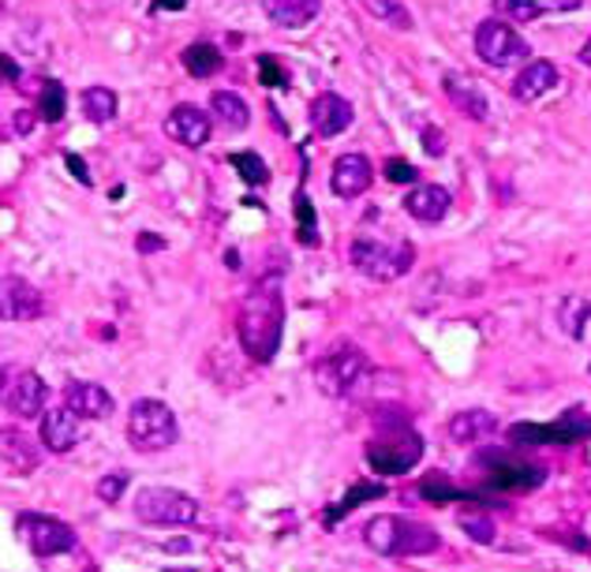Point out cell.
I'll return each instance as SVG.
<instances>
[{
    "mask_svg": "<svg viewBox=\"0 0 591 572\" xmlns=\"http://www.w3.org/2000/svg\"><path fill=\"white\" fill-rule=\"evenodd\" d=\"M79 105H83L90 124H109L116 116V105L121 102H116V94L109 87H87L83 98H79Z\"/></svg>",
    "mask_w": 591,
    "mask_h": 572,
    "instance_id": "cell-27",
    "label": "cell"
},
{
    "mask_svg": "<svg viewBox=\"0 0 591 572\" xmlns=\"http://www.w3.org/2000/svg\"><path fill=\"white\" fill-rule=\"evenodd\" d=\"M378 438L367 442V465L371 471H378V476H405V471H412L416 465L423 460V438L412 431V426H386L378 423Z\"/></svg>",
    "mask_w": 591,
    "mask_h": 572,
    "instance_id": "cell-3",
    "label": "cell"
},
{
    "mask_svg": "<svg viewBox=\"0 0 591 572\" xmlns=\"http://www.w3.org/2000/svg\"><path fill=\"white\" fill-rule=\"evenodd\" d=\"M423 150L431 153V158H442V153H445V131H442V127H423Z\"/></svg>",
    "mask_w": 591,
    "mask_h": 572,
    "instance_id": "cell-40",
    "label": "cell"
},
{
    "mask_svg": "<svg viewBox=\"0 0 591 572\" xmlns=\"http://www.w3.org/2000/svg\"><path fill=\"white\" fill-rule=\"evenodd\" d=\"M495 15L513 23H532L543 15V4L539 0H495Z\"/></svg>",
    "mask_w": 591,
    "mask_h": 572,
    "instance_id": "cell-32",
    "label": "cell"
},
{
    "mask_svg": "<svg viewBox=\"0 0 591 572\" xmlns=\"http://www.w3.org/2000/svg\"><path fill=\"white\" fill-rule=\"evenodd\" d=\"M591 438V412L584 404H569L554 423H513L509 442L513 445H577Z\"/></svg>",
    "mask_w": 591,
    "mask_h": 572,
    "instance_id": "cell-6",
    "label": "cell"
},
{
    "mask_svg": "<svg viewBox=\"0 0 591 572\" xmlns=\"http://www.w3.org/2000/svg\"><path fill=\"white\" fill-rule=\"evenodd\" d=\"M177 415L166 401H154V397H143V401L132 404L127 412V442L139 453H161L169 445H177Z\"/></svg>",
    "mask_w": 591,
    "mask_h": 572,
    "instance_id": "cell-5",
    "label": "cell"
},
{
    "mask_svg": "<svg viewBox=\"0 0 591 572\" xmlns=\"http://www.w3.org/2000/svg\"><path fill=\"white\" fill-rule=\"evenodd\" d=\"M236 333L254 363H270L277 356L281 333H285V299H281L274 281H262L243 296L240 314H236Z\"/></svg>",
    "mask_w": 591,
    "mask_h": 572,
    "instance_id": "cell-1",
    "label": "cell"
},
{
    "mask_svg": "<svg viewBox=\"0 0 591 572\" xmlns=\"http://www.w3.org/2000/svg\"><path fill=\"white\" fill-rule=\"evenodd\" d=\"M352 266L371 281H397L412 270V243H382V240H352Z\"/></svg>",
    "mask_w": 591,
    "mask_h": 572,
    "instance_id": "cell-7",
    "label": "cell"
},
{
    "mask_svg": "<svg viewBox=\"0 0 591 572\" xmlns=\"http://www.w3.org/2000/svg\"><path fill=\"white\" fill-rule=\"evenodd\" d=\"M386 180H394V184H412V180H416V169L408 165V161L389 158V161H386Z\"/></svg>",
    "mask_w": 591,
    "mask_h": 572,
    "instance_id": "cell-39",
    "label": "cell"
},
{
    "mask_svg": "<svg viewBox=\"0 0 591 572\" xmlns=\"http://www.w3.org/2000/svg\"><path fill=\"white\" fill-rule=\"evenodd\" d=\"M461 528H465L476 542H495V524L484 516H461Z\"/></svg>",
    "mask_w": 591,
    "mask_h": 572,
    "instance_id": "cell-37",
    "label": "cell"
},
{
    "mask_svg": "<svg viewBox=\"0 0 591 572\" xmlns=\"http://www.w3.org/2000/svg\"><path fill=\"white\" fill-rule=\"evenodd\" d=\"M371 378V359L356 344H333L326 356L315 359V381L326 397H352Z\"/></svg>",
    "mask_w": 591,
    "mask_h": 572,
    "instance_id": "cell-4",
    "label": "cell"
},
{
    "mask_svg": "<svg viewBox=\"0 0 591 572\" xmlns=\"http://www.w3.org/2000/svg\"><path fill=\"white\" fill-rule=\"evenodd\" d=\"M211 108H214L217 121H221L225 127H232V131H243V127L251 124L248 102H243L240 94H232V90H214V94H211Z\"/></svg>",
    "mask_w": 591,
    "mask_h": 572,
    "instance_id": "cell-25",
    "label": "cell"
},
{
    "mask_svg": "<svg viewBox=\"0 0 591 572\" xmlns=\"http://www.w3.org/2000/svg\"><path fill=\"white\" fill-rule=\"evenodd\" d=\"M363 542H367L378 558H420V553H434L442 547L434 528H427L420 520H408V516H389V513L367 520Z\"/></svg>",
    "mask_w": 591,
    "mask_h": 572,
    "instance_id": "cell-2",
    "label": "cell"
},
{
    "mask_svg": "<svg viewBox=\"0 0 591 572\" xmlns=\"http://www.w3.org/2000/svg\"><path fill=\"white\" fill-rule=\"evenodd\" d=\"M558 87V68H554L550 60H532L521 68V76H516L513 83V98L524 105L539 102L543 94H550V90Z\"/></svg>",
    "mask_w": 591,
    "mask_h": 572,
    "instance_id": "cell-21",
    "label": "cell"
},
{
    "mask_svg": "<svg viewBox=\"0 0 591 572\" xmlns=\"http://www.w3.org/2000/svg\"><path fill=\"white\" fill-rule=\"evenodd\" d=\"M158 248H166L161 236H139V251H158Z\"/></svg>",
    "mask_w": 591,
    "mask_h": 572,
    "instance_id": "cell-44",
    "label": "cell"
},
{
    "mask_svg": "<svg viewBox=\"0 0 591 572\" xmlns=\"http://www.w3.org/2000/svg\"><path fill=\"white\" fill-rule=\"evenodd\" d=\"M184 68L191 71L195 79H211L217 68H221V49L211 42H195L184 49Z\"/></svg>",
    "mask_w": 591,
    "mask_h": 572,
    "instance_id": "cell-28",
    "label": "cell"
},
{
    "mask_svg": "<svg viewBox=\"0 0 591 572\" xmlns=\"http://www.w3.org/2000/svg\"><path fill=\"white\" fill-rule=\"evenodd\" d=\"M498 431V420L487 412V408H465L450 420V438L457 445H468V442H479V438H490Z\"/></svg>",
    "mask_w": 591,
    "mask_h": 572,
    "instance_id": "cell-23",
    "label": "cell"
},
{
    "mask_svg": "<svg viewBox=\"0 0 591 572\" xmlns=\"http://www.w3.org/2000/svg\"><path fill=\"white\" fill-rule=\"evenodd\" d=\"M64 408H71L79 420H109L116 404L113 393L98 386V381H68L64 386Z\"/></svg>",
    "mask_w": 591,
    "mask_h": 572,
    "instance_id": "cell-15",
    "label": "cell"
},
{
    "mask_svg": "<svg viewBox=\"0 0 591 572\" xmlns=\"http://www.w3.org/2000/svg\"><path fill=\"white\" fill-rule=\"evenodd\" d=\"M420 494L427 497V502H471L468 490H457L453 483H445L442 476H427L420 483Z\"/></svg>",
    "mask_w": 591,
    "mask_h": 572,
    "instance_id": "cell-34",
    "label": "cell"
},
{
    "mask_svg": "<svg viewBox=\"0 0 591 572\" xmlns=\"http://www.w3.org/2000/svg\"><path fill=\"white\" fill-rule=\"evenodd\" d=\"M38 116L45 124H57L64 116V87L57 79H45L42 83V94H38Z\"/></svg>",
    "mask_w": 591,
    "mask_h": 572,
    "instance_id": "cell-33",
    "label": "cell"
},
{
    "mask_svg": "<svg viewBox=\"0 0 591 572\" xmlns=\"http://www.w3.org/2000/svg\"><path fill=\"white\" fill-rule=\"evenodd\" d=\"M442 90H445V94H450V102L457 105L465 116H471V121H476V124H487V121H490V105H487L484 90L471 83L468 76H461V71H445Z\"/></svg>",
    "mask_w": 591,
    "mask_h": 572,
    "instance_id": "cell-18",
    "label": "cell"
},
{
    "mask_svg": "<svg viewBox=\"0 0 591 572\" xmlns=\"http://www.w3.org/2000/svg\"><path fill=\"white\" fill-rule=\"evenodd\" d=\"M166 135L180 147H206V139L214 135V124L206 116V108L198 105H172L166 116Z\"/></svg>",
    "mask_w": 591,
    "mask_h": 572,
    "instance_id": "cell-12",
    "label": "cell"
},
{
    "mask_svg": "<svg viewBox=\"0 0 591 572\" xmlns=\"http://www.w3.org/2000/svg\"><path fill=\"white\" fill-rule=\"evenodd\" d=\"M187 0H154V12H180Z\"/></svg>",
    "mask_w": 591,
    "mask_h": 572,
    "instance_id": "cell-43",
    "label": "cell"
},
{
    "mask_svg": "<svg viewBox=\"0 0 591 572\" xmlns=\"http://www.w3.org/2000/svg\"><path fill=\"white\" fill-rule=\"evenodd\" d=\"M476 465H490L487 487H495V490H535V487H543V479H547V468L513 457L509 449L479 453Z\"/></svg>",
    "mask_w": 591,
    "mask_h": 572,
    "instance_id": "cell-10",
    "label": "cell"
},
{
    "mask_svg": "<svg viewBox=\"0 0 591 572\" xmlns=\"http://www.w3.org/2000/svg\"><path fill=\"white\" fill-rule=\"evenodd\" d=\"M42 311H45V299L31 281L4 277V318H12V322H34Z\"/></svg>",
    "mask_w": 591,
    "mask_h": 572,
    "instance_id": "cell-19",
    "label": "cell"
},
{
    "mask_svg": "<svg viewBox=\"0 0 591 572\" xmlns=\"http://www.w3.org/2000/svg\"><path fill=\"white\" fill-rule=\"evenodd\" d=\"M296 221H299V240L311 243V248H315V243H318V232H315V210H311V206H307V195H304V191H299V195H296Z\"/></svg>",
    "mask_w": 591,
    "mask_h": 572,
    "instance_id": "cell-36",
    "label": "cell"
},
{
    "mask_svg": "<svg viewBox=\"0 0 591 572\" xmlns=\"http://www.w3.org/2000/svg\"><path fill=\"white\" fill-rule=\"evenodd\" d=\"M450 206H453V198L442 184H423L405 195V210L412 214L416 221H427V225L442 221V217L450 214Z\"/></svg>",
    "mask_w": 591,
    "mask_h": 572,
    "instance_id": "cell-22",
    "label": "cell"
},
{
    "mask_svg": "<svg viewBox=\"0 0 591 572\" xmlns=\"http://www.w3.org/2000/svg\"><path fill=\"white\" fill-rule=\"evenodd\" d=\"M42 445L49 453H71L79 442V415L71 408H45L42 415Z\"/></svg>",
    "mask_w": 591,
    "mask_h": 572,
    "instance_id": "cell-17",
    "label": "cell"
},
{
    "mask_svg": "<svg viewBox=\"0 0 591 572\" xmlns=\"http://www.w3.org/2000/svg\"><path fill=\"white\" fill-rule=\"evenodd\" d=\"M307 121H311V131L318 139H333V135L349 131L352 121H356V113H352L349 98L341 94H318L311 108H307Z\"/></svg>",
    "mask_w": 591,
    "mask_h": 572,
    "instance_id": "cell-13",
    "label": "cell"
},
{
    "mask_svg": "<svg viewBox=\"0 0 591 572\" xmlns=\"http://www.w3.org/2000/svg\"><path fill=\"white\" fill-rule=\"evenodd\" d=\"M558 325L569 333L572 341L588 344L591 348V299L584 296H566L558 304Z\"/></svg>",
    "mask_w": 591,
    "mask_h": 572,
    "instance_id": "cell-24",
    "label": "cell"
},
{
    "mask_svg": "<svg viewBox=\"0 0 591 572\" xmlns=\"http://www.w3.org/2000/svg\"><path fill=\"white\" fill-rule=\"evenodd\" d=\"M229 165L240 172V180H243V184H251V187H262L270 180V169H266V161H262L259 153L236 150V153H229Z\"/></svg>",
    "mask_w": 591,
    "mask_h": 572,
    "instance_id": "cell-31",
    "label": "cell"
},
{
    "mask_svg": "<svg viewBox=\"0 0 591 572\" xmlns=\"http://www.w3.org/2000/svg\"><path fill=\"white\" fill-rule=\"evenodd\" d=\"M64 165H68L71 172H76L79 176V184H94V180H90V172H87V165H83V158H79V153H64Z\"/></svg>",
    "mask_w": 591,
    "mask_h": 572,
    "instance_id": "cell-41",
    "label": "cell"
},
{
    "mask_svg": "<svg viewBox=\"0 0 591 572\" xmlns=\"http://www.w3.org/2000/svg\"><path fill=\"white\" fill-rule=\"evenodd\" d=\"M577 57H580V64H584V68H591V38H588L584 45H580V53H577Z\"/></svg>",
    "mask_w": 591,
    "mask_h": 572,
    "instance_id": "cell-45",
    "label": "cell"
},
{
    "mask_svg": "<svg viewBox=\"0 0 591 572\" xmlns=\"http://www.w3.org/2000/svg\"><path fill=\"white\" fill-rule=\"evenodd\" d=\"M127 490V471H113V476H102L98 479V497H102L105 505H116L124 497Z\"/></svg>",
    "mask_w": 591,
    "mask_h": 572,
    "instance_id": "cell-35",
    "label": "cell"
},
{
    "mask_svg": "<svg viewBox=\"0 0 591 572\" xmlns=\"http://www.w3.org/2000/svg\"><path fill=\"white\" fill-rule=\"evenodd\" d=\"M476 53H479V60L490 64V68H513V64H521L532 49L509 23L484 20L476 26Z\"/></svg>",
    "mask_w": 591,
    "mask_h": 572,
    "instance_id": "cell-11",
    "label": "cell"
},
{
    "mask_svg": "<svg viewBox=\"0 0 591 572\" xmlns=\"http://www.w3.org/2000/svg\"><path fill=\"white\" fill-rule=\"evenodd\" d=\"M0 64H4V83H20V64H15L12 57H0Z\"/></svg>",
    "mask_w": 591,
    "mask_h": 572,
    "instance_id": "cell-42",
    "label": "cell"
},
{
    "mask_svg": "<svg viewBox=\"0 0 591 572\" xmlns=\"http://www.w3.org/2000/svg\"><path fill=\"white\" fill-rule=\"evenodd\" d=\"M371 176H375V169H371V161L363 158V153H341V158L333 161L330 187L333 195L341 198H356L371 187Z\"/></svg>",
    "mask_w": 591,
    "mask_h": 572,
    "instance_id": "cell-16",
    "label": "cell"
},
{
    "mask_svg": "<svg viewBox=\"0 0 591 572\" xmlns=\"http://www.w3.org/2000/svg\"><path fill=\"white\" fill-rule=\"evenodd\" d=\"M15 531L20 539L31 547L34 558H57V553L76 550V531L68 528L57 516H45V513H20L15 520Z\"/></svg>",
    "mask_w": 591,
    "mask_h": 572,
    "instance_id": "cell-9",
    "label": "cell"
},
{
    "mask_svg": "<svg viewBox=\"0 0 591 572\" xmlns=\"http://www.w3.org/2000/svg\"><path fill=\"white\" fill-rule=\"evenodd\" d=\"M259 79L262 87H285V71L274 57H259Z\"/></svg>",
    "mask_w": 591,
    "mask_h": 572,
    "instance_id": "cell-38",
    "label": "cell"
},
{
    "mask_svg": "<svg viewBox=\"0 0 591 572\" xmlns=\"http://www.w3.org/2000/svg\"><path fill=\"white\" fill-rule=\"evenodd\" d=\"M4 465L15 476H31L34 471V445L20 431H4Z\"/></svg>",
    "mask_w": 591,
    "mask_h": 572,
    "instance_id": "cell-26",
    "label": "cell"
},
{
    "mask_svg": "<svg viewBox=\"0 0 591 572\" xmlns=\"http://www.w3.org/2000/svg\"><path fill=\"white\" fill-rule=\"evenodd\" d=\"M49 401V386H45L42 375H34V370H23V375H15L12 386L4 389V404L12 408L20 420H42V408Z\"/></svg>",
    "mask_w": 591,
    "mask_h": 572,
    "instance_id": "cell-14",
    "label": "cell"
},
{
    "mask_svg": "<svg viewBox=\"0 0 591 572\" xmlns=\"http://www.w3.org/2000/svg\"><path fill=\"white\" fill-rule=\"evenodd\" d=\"M135 516L143 524H191L198 516V502L177 487H143L135 494Z\"/></svg>",
    "mask_w": 591,
    "mask_h": 572,
    "instance_id": "cell-8",
    "label": "cell"
},
{
    "mask_svg": "<svg viewBox=\"0 0 591 572\" xmlns=\"http://www.w3.org/2000/svg\"><path fill=\"white\" fill-rule=\"evenodd\" d=\"M262 12L270 23H277L281 31H304L307 23L318 20L322 0H262Z\"/></svg>",
    "mask_w": 591,
    "mask_h": 572,
    "instance_id": "cell-20",
    "label": "cell"
},
{
    "mask_svg": "<svg viewBox=\"0 0 591 572\" xmlns=\"http://www.w3.org/2000/svg\"><path fill=\"white\" fill-rule=\"evenodd\" d=\"M382 494H386V487H382V483H356V487L349 490V494H344V502H338V505L326 508V516H322L326 528H333V524H338V516H349L356 505L375 502V497H382Z\"/></svg>",
    "mask_w": 591,
    "mask_h": 572,
    "instance_id": "cell-29",
    "label": "cell"
},
{
    "mask_svg": "<svg viewBox=\"0 0 591 572\" xmlns=\"http://www.w3.org/2000/svg\"><path fill=\"white\" fill-rule=\"evenodd\" d=\"M363 8H367L378 23L394 26V31H412V12H408L405 0H363Z\"/></svg>",
    "mask_w": 591,
    "mask_h": 572,
    "instance_id": "cell-30",
    "label": "cell"
}]
</instances>
